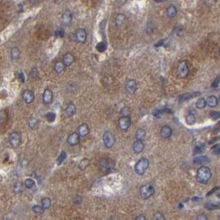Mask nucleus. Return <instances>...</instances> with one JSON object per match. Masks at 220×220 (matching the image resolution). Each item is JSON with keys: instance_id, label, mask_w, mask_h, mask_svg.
Here are the masks:
<instances>
[{"instance_id": "f257e3e1", "label": "nucleus", "mask_w": 220, "mask_h": 220, "mask_svg": "<svg viewBox=\"0 0 220 220\" xmlns=\"http://www.w3.org/2000/svg\"><path fill=\"white\" fill-rule=\"evenodd\" d=\"M212 176V173L210 169L207 167H200L196 174L197 181L202 184H206L208 183V181L210 180Z\"/></svg>"}, {"instance_id": "f03ea898", "label": "nucleus", "mask_w": 220, "mask_h": 220, "mask_svg": "<svg viewBox=\"0 0 220 220\" xmlns=\"http://www.w3.org/2000/svg\"><path fill=\"white\" fill-rule=\"evenodd\" d=\"M149 162L145 158H142L138 160L135 166V172L138 175H143L145 172V171L148 168Z\"/></svg>"}, {"instance_id": "7ed1b4c3", "label": "nucleus", "mask_w": 220, "mask_h": 220, "mask_svg": "<svg viewBox=\"0 0 220 220\" xmlns=\"http://www.w3.org/2000/svg\"><path fill=\"white\" fill-rule=\"evenodd\" d=\"M154 193V188L150 184H145L140 188V195L143 199H148Z\"/></svg>"}, {"instance_id": "20e7f679", "label": "nucleus", "mask_w": 220, "mask_h": 220, "mask_svg": "<svg viewBox=\"0 0 220 220\" xmlns=\"http://www.w3.org/2000/svg\"><path fill=\"white\" fill-rule=\"evenodd\" d=\"M102 139L105 146L106 148H112L115 144V135L112 132H110V131H106V132L104 133V135L102 136Z\"/></svg>"}, {"instance_id": "39448f33", "label": "nucleus", "mask_w": 220, "mask_h": 220, "mask_svg": "<svg viewBox=\"0 0 220 220\" xmlns=\"http://www.w3.org/2000/svg\"><path fill=\"white\" fill-rule=\"evenodd\" d=\"M118 125L121 130L126 131L131 125V120L129 116H122L118 120Z\"/></svg>"}, {"instance_id": "423d86ee", "label": "nucleus", "mask_w": 220, "mask_h": 220, "mask_svg": "<svg viewBox=\"0 0 220 220\" xmlns=\"http://www.w3.org/2000/svg\"><path fill=\"white\" fill-rule=\"evenodd\" d=\"M177 74H178V77L182 78H185L189 74V68H188L186 62L183 61L180 64L177 68Z\"/></svg>"}, {"instance_id": "0eeeda50", "label": "nucleus", "mask_w": 220, "mask_h": 220, "mask_svg": "<svg viewBox=\"0 0 220 220\" xmlns=\"http://www.w3.org/2000/svg\"><path fill=\"white\" fill-rule=\"evenodd\" d=\"M9 142L13 148H18L21 143V135L18 132H12L9 135Z\"/></svg>"}, {"instance_id": "6e6552de", "label": "nucleus", "mask_w": 220, "mask_h": 220, "mask_svg": "<svg viewBox=\"0 0 220 220\" xmlns=\"http://www.w3.org/2000/svg\"><path fill=\"white\" fill-rule=\"evenodd\" d=\"M22 99L25 102V103L30 104V103L32 102L35 99V94L32 91L27 89L22 92Z\"/></svg>"}, {"instance_id": "1a4fd4ad", "label": "nucleus", "mask_w": 220, "mask_h": 220, "mask_svg": "<svg viewBox=\"0 0 220 220\" xmlns=\"http://www.w3.org/2000/svg\"><path fill=\"white\" fill-rule=\"evenodd\" d=\"M75 38L76 41L79 43H84L87 40V32L84 29H78L75 32Z\"/></svg>"}, {"instance_id": "9d476101", "label": "nucleus", "mask_w": 220, "mask_h": 220, "mask_svg": "<svg viewBox=\"0 0 220 220\" xmlns=\"http://www.w3.org/2000/svg\"><path fill=\"white\" fill-rule=\"evenodd\" d=\"M80 142V136L77 133H73L71 135H68L67 138V143L71 146H74L79 144Z\"/></svg>"}, {"instance_id": "9b49d317", "label": "nucleus", "mask_w": 220, "mask_h": 220, "mask_svg": "<svg viewBox=\"0 0 220 220\" xmlns=\"http://www.w3.org/2000/svg\"><path fill=\"white\" fill-rule=\"evenodd\" d=\"M52 99H53V92L50 89L47 88L43 92V96H42L43 102L45 104H50L52 102Z\"/></svg>"}, {"instance_id": "f8f14e48", "label": "nucleus", "mask_w": 220, "mask_h": 220, "mask_svg": "<svg viewBox=\"0 0 220 220\" xmlns=\"http://www.w3.org/2000/svg\"><path fill=\"white\" fill-rule=\"evenodd\" d=\"M125 88L127 92H129V93H134L136 91V88H137L136 82L133 79L128 80L126 83H125Z\"/></svg>"}, {"instance_id": "ddd939ff", "label": "nucleus", "mask_w": 220, "mask_h": 220, "mask_svg": "<svg viewBox=\"0 0 220 220\" xmlns=\"http://www.w3.org/2000/svg\"><path fill=\"white\" fill-rule=\"evenodd\" d=\"M172 134V129L169 125H163L162 127L161 131H160V135L162 138H170L171 135Z\"/></svg>"}, {"instance_id": "4468645a", "label": "nucleus", "mask_w": 220, "mask_h": 220, "mask_svg": "<svg viewBox=\"0 0 220 220\" xmlns=\"http://www.w3.org/2000/svg\"><path fill=\"white\" fill-rule=\"evenodd\" d=\"M72 18H73V15L72 12L69 10L65 11V13L62 15V24L64 26H68L72 22Z\"/></svg>"}, {"instance_id": "2eb2a0df", "label": "nucleus", "mask_w": 220, "mask_h": 220, "mask_svg": "<svg viewBox=\"0 0 220 220\" xmlns=\"http://www.w3.org/2000/svg\"><path fill=\"white\" fill-rule=\"evenodd\" d=\"M78 135H79L80 137H84L86 135L89 134V127L87 124H82L79 126L78 127Z\"/></svg>"}, {"instance_id": "dca6fc26", "label": "nucleus", "mask_w": 220, "mask_h": 220, "mask_svg": "<svg viewBox=\"0 0 220 220\" xmlns=\"http://www.w3.org/2000/svg\"><path fill=\"white\" fill-rule=\"evenodd\" d=\"M114 165V162L111 160V159H103L102 161L101 162V167L102 169L104 171H109L112 169Z\"/></svg>"}, {"instance_id": "f3484780", "label": "nucleus", "mask_w": 220, "mask_h": 220, "mask_svg": "<svg viewBox=\"0 0 220 220\" xmlns=\"http://www.w3.org/2000/svg\"><path fill=\"white\" fill-rule=\"evenodd\" d=\"M144 148V144L143 141L136 140L133 144V151L135 153H141Z\"/></svg>"}, {"instance_id": "a211bd4d", "label": "nucleus", "mask_w": 220, "mask_h": 220, "mask_svg": "<svg viewBox=\"0 0 220 220\" xmlns=\"http://www.w3.org/2000/svg\"><path fill=\"white\" fill-rule=\"evenodd\" d=\"M63 64L65 65V67L67 66H70L73 62H74V57L72 54L70 53H67L66 55H64L63 57Z\"/></svg>"}, {"instance_id": "6ab92c4d", "label": "nucleus", "mask_w": 220, "mask_h": 220, "mask_svg": "<svg viewBox=\"0 0 220 220\" xmlns=\"http://www.w3.org/2000/svg\"><path fill=\"white\" fill-rule=\"evenodd\" d=\"M75 112H76V106L73 102H70L65 109V114L67 115L68 116H72L75 114Z\"/></svg>"}, {"instance_id": "aec40b11", "label": "nucleus", "mask_w": 220, "mask_h": 220, "mask_svg": "<svg viewBox=\"0 0 220 220\" xmlns=\"http://www.w3.org/2000/svg\"><path fill=\"white\" fill-rule=\"evenodd\" d=\"M218 103V98L215 96H210V97H208L207 98V101H206V104L209 107H215V106H217Z\"/></svg>"}, {"instance_id": "412c9836", "label": "nucleus", "mask_w": 220, "mask_h": 220, "mask_svg": "<svg viewBox=\"0 0 220 220\" xmlns=\"http://www.w3.org/2000/svg\"><path fill=\"white\" fill-rule=\"evenodd\" d=\"M177 13V9L174 5H170L167 8V14L169 18H175Z\"/></svg>"}, {"instance_id": "4be33fe9", "label": "nucleus", "mask_w": 220, "mask_h": 220, "mask_svg": "<svg viewBox=\"0 0 220 220\" xmlns=\"http://www.w3.org/2000/svg\"><path fill=\"white\" fill-rule=\"evenodd\" d=\"M146 136V132L145 130L143 129H138L137 131H136V134H135V137L137 138V140L139 141H143Z\"/></svg>"}, {"instance_id": "5701e85b", "label": "nucleus", "mask_w": 220, "mask_h": 220, "mask_svg": "<svg viewBox=\"0 0 220 220\" xmlns=\"http://www.w3.org/2000/svg\"><path fill=\"white\" fill-rule=\"evenodd\" d=\"M11 57L13 60H17L20 57V50L18 47H13L11 50Z\"/></svg>"}, {"instance_id": "b1692460", "label": "nucleus", "mask_w": 220, "mask_h": 220, "mask_svg": "<svg viewBox=\"0 0 220 220\" xmlns=\"http://www.w3.org/2000/svg\"><path fill=\"white\" fill-rule=\"evenodd\" d=\"M208 161V158L207 156H200V157H197L194 159V163L195 164H203L205 163Z\"/></svg>"}, {"instance_id": "393cba45", "label": "nucleus", "mask_w": 220, "mask_h": 220, "mask_svg": "<svg viewBox=\"0 0 220 220\" xmlns=\"http://www.w3.org/2000/svg\"><path fill=\"white\" fill-rule=\"evenodd\" d=\"M192 97H194L193 94L189 93V92H186V93L182 94V95H181V96H179V97H178V102H179L180 103L184 102L185 101L191 99Z\"/></svg>"}, {"instance_id": "a878e982", "label": "nucleus", "mask_w": 220, "mask_h": 220, "mask_svg": "<svg viewBox=\"0 0 220 220\" xmlns=\"http://www.w3.org/2000/svg\"><path fill=\"white\" fill-rule=\"evenodd\" d=\"M65 65L63 64V62L61 61H58L56 62L55 65V71L56 73H61L63 71L65 70Z\"/></svg>"}, {"instance_id": "bb28decb", "label": "nucleus", "mask_w": 220, "mask_h": 220, "mask_svg": "<svg viewBox=\"0 0 220 220\" xmlns=\"http://www.w3.org/2000/svg\"><path fill=\"white\" fill-rule=\"evenodd\" d=\"M13 191L16 193H21L24 191V185L22 182H17L13 185Z\"/></svg>"}, {"instance_id": "cd10ccee", "label": "nucleus", "mask_w": 220, "mask_h": 220, "mask_svg": "<svg viewBox=\"0 0 220 220\" xmlns=\"http://www.w3.org/2000/svg\"><path fill=\"white\" fill-rule=\"evenodd\" d=\"M125 20V17L124 14H119L115 18V25L116 27H121L123 25L124 22Z\"/></svg>"}, {"instance_id": "c85d7f7f", "label": "nucleus", "mask_w": 220, "mask_h": 220, "mask_svg": "<svg viewBox=\"0 0 220 220\" xmlns=\"http://www.w3.org/2000/svg\"><path fill=\"white\" fill-rule=\"evenodd\" d=\"M204 150H205V144L198 143V144H196V145L195 146V148H194V153H195V154L201 153L204 152Z\"/></svg>"}, {"instance_id": "c756f323", "label": "nucleus", "mask_w": 220, "mask_h": 220, "mask_svg": "<svg viewBox=\"0 0 220 220\" xmlns=\"http://www.w3.org/2000/svg\"><path fill=\"white\" fill-rule=\"evenodd\" d=\"M51 205V200L50 198H44L41 200V207L44 208H49Z\"/></svg>"}, {"instance_id": "7c9ffc66", "label": "nucleus", "mask_w": 220, "mask_h": 220, "mask_svg": "<svg viewBox=\"0 0 220 220\" xmlns=\"http://www.w3.org/2000/svg\"><path fill=\"white\" fill-rule=\"evenodd\" d=\"M195 106H196V107L198 109L205 108V107L206 106L205 99V98H203V97L200 98V99H199V100L196 102V104H195Z\"/></svg>"}, {"instance_id": "2f4dec72", "label": "nucleus", "mask_w": 220, "mask_h": 220, "mask_svg": "<svg viewBox=\"0 0 220 220\" xmlns=\"http://www.w3.org/2000/svg\"><path fill=\"white\" fill-rule=\"evenodd\" d=\"M185 121H186V123H187L188 125H194L195 122V115L193 114L188 115L187 116H186V118H185Z\"/></svg>"}, {"instance_id": "473e14b6", "label": "nucleus", "mask_w": 220, "mask_h": 220, "mask_svg": "<svg viewBox=\"0 0 220 220\" xmlns=\"http://www.w3.org/2000/svg\"><path fill=\"white\" fill-rule=\"evenodd\" d=\"M28 125L31 129H35V126L37 125V120L35 117H30L28 120Z\"/></svg>"}, {"instance_id": "72a5a7b5", "label": "nucleus", "mask_w": 220, "mask_h": 220, "mask_svg": "<svg viewBox=\"0 0 220 220\" xmlns=\"http://www.w3.org/2000/svg\"><path fill=\"white\" fill-rule=\"evenodd\" d=\"M66 158H67V153H66V152H65V151H63V152L59 154V156L58 157V158H57V163L59 165H60L62 162L66 159Z\"/></svg>"}, {"instance_id": "f704fd0d", "label": "nucleus", "mask_w": 220, "mask_h": 220, "mask_svg": "<svg viewBox=\"0 0 220 220\" xmlns=\"http://www.w3.org/2000/svg\"><path fill=\"white\" fill-rule=\"evenodd\" d=\"M97 50L98 52H101V53H102L104 52L105 50H106V43H104V42H99L98 44L97 45Z\"/></svg>"}, {"instance_id": "c9c22d12", "label": "nucleus", "mask_w": 220, "mask_h": 220, "mask_svg": "<svg viewBox=\"0 0 220 220\" xmlns=\"http://www.w3.org/2000/svg\"><path fill=\"white\" fill-rule=\"evenodd\" d=\"M24 185H25V187L28 188V189H31V188H32L33 186L35 185V182H34L32 179L28 178V179H27L25 181Z\"/></svg>"}, {"instance_id": "e433bc0d", "label": "nucleus", "mask_w": 220, "mask_h": 220, "mask_svg": "<svg viewBox=\"0 0 220 220\" xmlns=\"http://www.w3.org/2000/svg\"><path fill=\"white\" fill-rule=\"evenodd\" d=\"M206 209L208 210H213V209H217L219 208V205H215V204H212V203H207L205 205Z\"/></svg>"}, {"instance_id": "4c0bfd02", "label": "nucleus", "mask_w": 220, "mask_h": 220, "mask_svg": "<svg viewBox=\"0 0 220 220\" xmlns=\"http://www.w3.org/2000/svg\"><path fill=\"white\" fill-rule=\"evenodd\" d=\"M32 211L34 212V213H35V214H41L44 213L45 209L40 205H34L32 207Z\"/></svg>"}, {"instance_id": "58836bf2", "label": "nucleus", "mask_w": 220, "mask_h": 220, "mask_svg": "<svg viewBox=\"0 0 220 220\" xmlns=\"http://www.w3.org/2000/svg\"><path fill=\"white\" fill-rule=\"evenodd\" d=\"M45 117H46L47 120H48L49 122H54L55 120L56 115L54 112H48L46 114V115H45Z\"/></svg>"}, {"instance_id": "ea45409f", "label": "nucleus", "mask_w": 220, "mask_h": 220, "mask_svg": "<svg viewBox=\"0 0 220 220\" xmlns=\"http://www.w3.org/2000/svg\"><path fill=\"white\" fill-rule=\"evenodd\" d=\"M88 164H89V161H88V159H83V160H82V162H80V164H79V168L81 169V170H84V169H86V167H88Z\"/></svg>"}, {"instance_id": "a19ab883", "label": "nucleus", "mask_w": 220, "mask_h": 220, "mask_svg": "<svg viewBox=\"0 0 220 220\" xmlns=\"http://www.w3.org/2000/svg\"><path fill=\"white\" fill-rule=\"evenodd\" d=\"M16 76L18 78V79L21 82H25V75H24V73L21 71V72H18V73H16Z\"/></svg>"}, {"instance_id": "79ce46f5", "label": "nucleus", "mask_w": 220, "mask_h": 220, "mask_svg": "<svg viewBox=\"0 0 220 220\" xmlns=\"http://www.w3.org/2000/svg\"><path fill=\"white\" fill-rule=\"evenodd\" d=\"M153 218H154V220H165L164 216L160 212H156Z\"/></svg>"}, {"instance_id": "37998d69", "label": "nucleus", "mask_w": 220, "mask_h": 220, "mask_svg": "<svg viewBox=\"0 0 220 220\" xmlns=\"http://www.w3.org/2000/svg\"><path fill=\"white\" fill-rule=\"evenodd\" d=\"M209 115H210V117H211L212 119H214V120H218V119L220 117V113L218 112H210Z\"/></svg>"}, {"instance_id": "c03bdc74", "label": "nucleus", "mask_w": 220, "mask_h": 220, "mask_svg": "<svg viewBox=\"0 0 220 220\" xmlns=\"http://www.w3.org/2000/svg\"><path fill=\"white\" fill-rule=\"evenodd\" d=\"M211 150H213V151H214L213 153H215V154H217V155H218V154H219V153H220L219 144H216V145H214V147H212Z\"/></svg>"}, {"instance_id": "a18cd8bd", "label": "nucleus", "mask_w": 220, "mask_h": 220, "mask_svg": "<svg viewBox=\"0 0 220 220\" xmlns=\"http://www.w3.org/2000/svg\"><path fill=\"white\" fill-rule=\"evenodd\" d=\"M55 35L59 36V37H63L65 35V30L63 28H59L55 32Z\"/></svg>"}, {"instance_id": "49530a36", "label": "nucleus", "mask_w": 220, "mask_h": 220, "mask_svg": "<svg viewBox=\"0 0 220 220\" xmlns=\"http://www.w3.org/2000/svg\"><path fill=\"white\" fill-rule=\"evenodd\" d=\"M219 85V77H217L214 80V82H212V87L214 88H217Z\"/></svg>"}, {"instance_id": "de8ad7c7", "label": "nucleus", "mask_w": 220, "mask_h": 220, "mask_svg": "<svg viewBox=\"0 0 220 220\" xmlns=\"http://www.w3.org/2000/svg\"><path fill=\"white\" fill-rule=\"evenodd\" d=\"M37 75H38V71H37V69L35 68H34L32 70V72H31V76L32 77V78H35Z\"/></svg>"}, {"instance_id": "09e8293b", "label": "nucleus", "mask_w": 220, "mask_h": 220, "mask_svg": "<svg viewBox=\"0 0 220 220\" xmlns=\"http://www.w3.org/2000/svg\"><path fill=\"white\" fill-rule=\"evenodd\" d=\"M197 220H208V218L206 216L205 214H200L198 217H197Z\"/></svg>"}, {"instance_id": "8fccbe9b", "label": "nucleus", "mask_w": 220, "mask_h": 220, "mask_svg": "<svg viewBox=\"0 0 220 220\" xmlns=\"http://www.w3.org/2000/svg\"><path fill=\"white\" fill-rule=\"evenodd\" d=\"M81 201H82V198L80 196H76L73 199V202L75 203V204H79Z\"/></svg>"}, {"instance_id": "3c124183", "label": "nucleus", "mask_w": 220, "mask_h": 220, "mask_svg": "<svg viewBox=\"0 0 220 220\" xmlns=\"http://www.w3.org/2000/svg\"><path fill=\"white\" fill-rule=\"evenodd\" d=\"M135 220H147V219H146V218L144 217V215H142V214H141V215H138V217L135 218Z\"/></svg>"}, {"instance_id": "603ef678", "label": "nucleus", "mask_w": 220, "mask_h": 220, "mask_svg": "<svg viewBox=\"0 0 220 220\" xmlns=\"http://www.w3.org/2000/svg\"><path fill=\"white\" fill-rule=\"evenodd\" d=\"M163 42H164V41H163V40H162V41H159L158 43H156L155 46L156 47L161 46V45H163Z\"/></svg>"}, {"instance_id": "864d4df0", "label": "nucleus", "mask_w": 220, "mask_h": 220, "mask_svg": "<svg viewBox=\"0 0 220 220\" xmlns=\"http://www.w3.org/2000/svg\"><path fill=\"white\" fill-rule=\"evenodd\" d=\"M218 189H219V187H216V188H214V189H213L212 191H209V193L208 194V195H211V194L213 193V192H214V191H217V190H218Z\"/></svg>"}]
</instances>
